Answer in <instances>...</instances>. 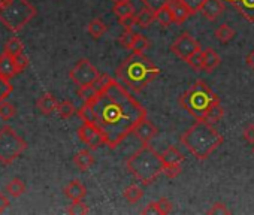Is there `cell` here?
<instances>
[{
	"instance_id": "f6af8a7d",
	"label": "cell",
	"mask_w": 254,
	"mask_h": 215,
	"mask_svg": "<svg viewBox=\"0 0 254 215\" xmlns=\"http://www.w3.org/2000/svg\"><path fill=\"white\" fill-rule=\"evenodd\" d=\"M15 64H17V69H18V73H21V72L29 66V58H27V55L21 54V55L15 57Z\"/></svg>"
},
{
	"instance_id": "e575fe53",
	"label": "cell",
	"mask_w": 254,
	"mask_h": 215,
	"mask_svg": "<svg viewBox=\"0 0 254 215\" xmlns=\"http://www.w3.org/2000/svg\"><path fill=\"white\" fill-rule=\"evenodd\" d=\"M135 36H136V33L129 32V30H124V33H121V35H120L118 42H120V45H121V47H124L126 50H132L133 42H135Z\"/></svg>"
},
{
	"instance_id": "44dd1931",
	"label": "cell",
	"mask_w": 254,
	"mask_h": 215,
	"mask_svg": "<svg viewBox=\"0 0 254 215\" xmlns=\"http://www.w3.org/2000/svg\"><path fill=\"white\" fill-rule=\"evenodd\" d=\"M162 159L165 161V166H172V164H181L186 157L184 154L177 148V147H169L162 153Z\"/></svg>"
},
{
	"instance_id": "8992f818",
	"label": "cell",
	"mask_w": 254,
	"mask_h": 215,
	"mask_svg": "<svg viewBox=\"0 0 254 215\" xmlns=\"http://www.w3.org/2000/svg\"><path fill=\"white\" fill-rule=\"evenodd\" d=\"M36 14V8L29 0H0V23L9 32H20Z\"/></svg>"
},
{
	"instance_id": "484cf974",
	"label": "cell",
	"mask_w": 254,
	"mask_h": 215,
	"mask_svg": "<svg viewBox=\"0 0 254 215\" xmlns=\"http://www.w3.org/2000/svg\"><path fill=\"white\" fill-rule=\"evenodd\" d=\"M5 53H8L12 57H18L21 54H24V48L23 44L18 38H11L6 44H5Z\"/></svg>"
},
{
	"instance_id": "3957f363",
	"label": "cell",
	"mask_w": 254,
	"mask_h": 215,
	"mask_svg": "<svg viewBox=\"0 0 254 215\" xmlns=\"http://www.w3.org/2000/svg\"><path fill=\"white\" fill-rule=\"evenodd\" d=\"M183 145L199 160H206L221 144L223 135L214 127V124L206 121H196L181 135Z\"/></svg>"
},
{
	"instance_id": "74e56055",
	"label": "cell",
	"mask_w": 254,
	"mask_h": 215,
	"mask_svg": "<svg viewBox=\"0 0 254 215\" xmlns=\"http://www.w3.org/2000/svg\"><path fill=\"white\" fill-rule=\"evenodd\" d=\"M142 5L150 8L151 11L157 12L159 9H162L163 6H168L171 3V0H141Z\"/></svg>"
},
{
	"instance_id": "c3c4849f",
	"label": "cell",
	"mask_w": 254,
	"mask_h": 215,
	"mask_svg": "<svg viewBox=\"0 0 254 215\" xmlns=\"http://www.w3.org/2000/svg\"><path fill=\"white\" fill-rule=\"evenodd\" d=\"M9 205H11V202H9L8 196H5L3 193H0V214L5 212L9 208Z\"/></svg>"
},
{
	"instance_id": "9a60e30c",
	"label": "cell",
	"mask_w": 254,
	"mask_h": 215,
	"mask_svg": "<svg viewBox=\"0 0 254 215\" xmlns=\"http://www.w3.org/2000/svg\"><path fill=\"white\" fill-rule=\"evenodd\" d=\"M64 194L67 199H70L72 202H76V200H84V197L87 196V188L85 185L78 181V179H73L70 181L66 187H64Z\"/></svg>"
},
{
	"instance_id": "d6a6232c",
	"label": "cell",
	"mask_w": 254,
	"mask_h": 215,
	"mask_svg": "<svg viewBox=\"0 0 254 215\" xmlns=\"http://www.w3.org/2000/svg\"><path fill=\"white\" fill-rule=\"evenodd\" d=\"M66 212L70 215H85L90 212V209L82 200H76V202H72V205L66 209Z\"/></svg>"
},
{
	"instance_id": "f1b7e54d",
	"label": "cell",
	"mask_w": 254,
	"mask_h": 215,
	"mask_svg": "<svg viewBox=\"0 0 254 215\" xmlns=\"http://www.w3.org/2000/svg\"><path fill=\"white\" fill-rule=\"evenodd\" d=\"M62 118H70L75 112H76V109H75V106H73V103L72 102H69V100H62V102H59V105H57V111H56Z\"/></svg>"
},
{
	"instance_id": "8fae6325",
	"label": "cell",
	"mask_w": 254,
	"mask_h": 215,
	"mask_svg": "<svg viewBox=\"0 0 254 215\" xmlns=\"http://www.w3.org/2000/svg\"><path fill=\"white\" fill-rule=\"evenodd\" d=\"M133 133H135V136H136L142 144H150V141L159 133V130H157V127H156L150 120L144 118V120L135 127Z\"/></svg>"
},
{
	"instance_id": "d6986e66",
	"label": "cell",
	"mask_w": 254,
	"mask_h": 215,
	"mask_svg": "<svg viewBox=\"0 0 254 215\" xmlns=\"http://www.w3.org/2000/svg\"><path fill=\"white\" fill-rule=\"evenodd\" d=\"M202 58H203V70L205 72H212L220 66V55L212 50V48H206L202 51Z\"/></svg>"
},
{
	"instance_id": "7bdbcfd3",
	"label": "cell",
	"mask_w": 254,
	"mask_h": 215,
	"mask_svg": "<svg viewBox=\"0 0 254 215\" xmlns=\"http://www.w3.org/2000/svg\"><path fill=\"white\" fill-rule=\"evenodd\" d=\"M183 2H184V5L190 9V12H191V15H193V14H196V12H200L202 6H203V3H205V0H183Z\"/></svg>"
},
{
	"instance_id": "ac0fdd59",
	"label": "cell",
	"mask_w": 254,
	"mask_h": 215,
	"mask_svg": "<svg viewBox=\"0 0 254 215\" xmlns=\"http://www.w3.org/2000/svg\"><path fill=\"white\" fill-rule=\"evenodd\" d=\"M112 12L118 17V20H123L135 15V6L132 3V0H118L112 8Z\"/></svg>"
},
{
	"instance_id": "ba28073f",
	"label": "cell",
	"mask_w": 254,
	"mask_h": 215,
	"mask_svg": "<svg viewBox=\"0 0 254 215\" xmlns=\"http://www.w3.org/2000/svg\"><path fill=\"white\" fill-rule=\"evenodd\" d=\"M99 72L97 69L90 63V60L82 58L79 60L69 72V78L73 81V84H76L78 87H84V85H90L94 84L96 79L99 78Z\"/></svg>"
},
{
	"instance_id": "83f0119b",
	"label": "cell",
	"mask_w": 254,
	"mask_h": 215,
	"mask_svg": "<svg viewBox=\"0 0 254 215\" xmlns=\"http://www.w3.org/2000/svg\"><path fill=\"white\" fill-rule=\"evenodd\" d=\"M6 190L9 193L11 197H20L21 194L26 193V184L20 179V178H14L8 185H6Z\"/></svg>"
},
{
	"instance_id": "d4e9b609",
	"label": "cell",
	"mask_w": 254,
	"mask_h": 215,
	"mask_svg": "<svg viewBox=\"0 0 254 215\" xmlns=\"http://www.w3.org/2000/svg\"><path fill=\"white\" fill-rule=\"evenodd\" d=\"M156 21L160 26H163V27H169L174 23V15H172V11H171L169 5L168 6H163L162 9H159L156 12Z\"/></svg>"
},
{
	"instance_id": "8d00e7d4",
	"label": "cell",
	"mask_w": 254,
	"mask_h": 215,
	"mask_svg": "<svg viewBox=\"0 0 254 215\" xmlns=\"http://www.w3.org/2000/svg\"><path fill=\"white\" fill-rule=\"evenodd\" d=\"M120 24L126 29V30H129V32H133V33H138V30L139 29H142L141 26H139V23L136 21V18H135V15H132V17H127V18H123V20H120Z\"/></svg>"
},
{
	"instance_id": "4fadbf2b",
	"label": "cell",
	"mask_w": 254,
	"mask_h": 215,
	"mask_svg": "<svg viewBox=\"0 0 254 215\" xmlns=\"http://www.w3.org/2000/svg\"><path fill=\"white\" fill-rule=\"evenodd\" d=\"M0 75L6 79H12L14 76L18 75V69L15 64V57L9 55L8 53L3 51V54L0 55Z\"/></svg>"
},
{
	"instance_id": "b9f144b4",
	"label": "cell",
	"mask_w": 254,
	"mask_h": 215,
	"mask_svg": "<svg viewBox=\"0 0 254 215\" xmlns=\"http://www.w3.org/2000/svg\"><path fill=\"white\" fill-rule=\"evenodd\" d=\"M181 172H183L181 164H172V166H165L163 175H165L166 178H169V179H174V178H177Z\"/></svg>"
},
{
	"instance_id": "ab89813d",
	"label": "cell",
	"mask_w": 254,
	"mask_h": 215,
	"mask_svg": "<svg viewBox=\"0 0 254 215\" xmlns=\"http://www.w3.org/2000/svg\"><path fill=\"white\" fill-rule=\"evenodd\" d=\"M187 64L190 67H193L194 70H203V58H202V51L194 54L193 57H190L187 60Z\"/></svg>"
},
{
	"instance_id": "52a82bcc",
	"label": "cell",
	"mask_w": 254,
	"mask_h": 215,
	"mask_svg": "<svg viewBox=\"0 0 254 215\" xmlns=\"http://www.w3.org/2000/svg\"><path fill=\"white\" fill-rule=\"evenodd\" d=\"M27 148V142L9 126L0 129V163H14Z\"/></svg>"
},
{
	"instance_id": "bcb514c9",
	"label": "cell",
	"mask_w": 254,
	"mask_h": 215,
	"mask_svg": "<svg viewBox=\"0 0 254 215\" xmlns=\"http://www.w3.org/2000/svg\"><path fill=\"white\" fill-rule=\"evenodd\" d=\"M244 138L247 142H250L251 145H254V124H248L245 129H244Z\"/></svg>"
},
{
	"instance_id": "4dcf8cb0",
	"label": "cell",
	"mask_w": 254,
	"mask_h": 215,
	"mask_svg": "<svg viewBox=\"0 0 254 215\" xmlns=\"http://www.w3.org/2000/svg\"><path fill=\"white\" fill-rule=\"evenodd\" d=\"M15 114H17V109L12 103H9L8 100L0 102V118L5 121H9L11 118L15 117Z\"/></svg>"
},
{
	"instance_id": "603a6c76",
	"label": "cell",
	"mask_w": 254,
	"mask_h": 215,
	"mask_svg": "<svg viewBox=\"0 0 254 215\" xmlns=\"http://www.w3.org/2000/svg\"><path fill=\"white\" fill-rule=\"evenodd\" d=\"M106 24L100 20V18H94V20H91L90 23H88V26H87V32L90 33V36L91 38H94V39H99V38H102L103 35H105V32H106Z\"/></svg>"
},
{
	"instance_id": "d590c367",
	"label": "cell",
	"mask_w": 254,
	"mask_h": 215,
	"mask_svg": "<svg viewBox=\"0 0 254 215\" xmlns=\"http://www.w3.org/2000/svg\"><path fill=\"white\" fill-rule=\"evenodd\" d=\"M12 90H14V87H12L11 81H9V79H6V78H3L2 75H0V102L6 100V99H8V96L12 93Z\"/></svg>"
},
{
	"instance_id": "4316f807",
	"label": "cell",
	"mask_w": 254,
	"mask_h": 215,
	"mask_svg": "<svg viewBox=\"0 0 254 215\" xmlns=\"http://www.w3.org/2000/svg\"><path fill=\"white\" fill-rule=\"evenodd\" d=\"M78 96L85 102H93L97 96H99V90L96 88L94 84H90V85H84V87H79L78 90Z\"/></svg>"
},
{
	"instance_id": "cb8c5ba5",
	"label": "cell",
	"mask_w": 254,
	"mask_h": 215,
	"mask_svg": "<svg viewBox=\"0 0 254 215\" xmlns=\"http://www.w3.org/2000/svg\"><path fill=\"white\" fill-rule=\"evenodd\" d=\"M142 196H144V190L139 185H135V184L129 185L123 193V197L129 203H138L142 199Z\"/></svg>"
},
{
	"instance_id": "9c48e42d",
	"label": "cell",
	"mask_w": 254,
	"mask_h": 215,
	"mask_svg": "<svg viewBox=\"0 0 254 215\" xmlns=\"http://www.w3.org/2000/svg\"><path fill=\"white\" fill-rule=\"evenodd\" d=\"M171 50H172V53H174L178 58H181V60H184V61H187L190 57H193L194 54H197V53L202 51L199 42H197L190 33H181V35L175 39V42L172 44Z\"/></svg>"
},
{
	"instance_id": "7a4b0ae2",
	"label": "cell",
	"mask_w": 254,
	"mask_h": 215,
	"mask_svg": "<svg viewBox=\"0 0 254 215\" xmlns=\"http://www.w3.org/2000/svg\"><path fill=\"white\" fill-rule=\"evenodd\" d=\"M159 67L147 58L144 53H133L129 55L115 72L117 79L135 93H139L148 87L159 76Z\"/></svg>"
},
{
	"instance_id": "ffe728a7",
	"label": "cell",
	"mask_w": 254,
	"mask_h": 215,
	"mask_svg": "<svg viewBox=\"0 0 254 215\" xmlns=\"http://www.w3.org/2000/svg\"><path fill=\"white\" fill-rule=\"evenodd\" d=\"M73 164H75L79 170L87 172V170L94 164V157H93V154H91L88 150H82V151H79V153L75 154V157H73Z\"/></svg>"
},
{
	"instance_id": "f35d334b",
	"label": "cell",
	"mask_w": 254,
	"mask_h": 215,
	"mask_svg": "<svg viewBox=\"0 0 254 215\" xmlns=\"http://www.w3.org/2000/svg\"><path fill=\"white\" fill-rule=\"evenodd\" d=\"M208 214L209 215H229V214H232V211L223 202H217L212 205V208L208 211Z\"/></svg>"
},
{
	"instance_id": "5bb4252c",
	"label": "cell",
	"mask_w": 254,
	"mask_h": 215,
	"mask_svg": "<svg viewBox=\"0 0 254 215\" xmlns=\"http://www.w3.org/2000/svg\"><path fill=\"white\" fill-rule=\"evenodd\" d=\"M57 105H59V102L50 93H44L36 100V108L39 109V112L44 114V115H51L53 112H56L57 111Z\"/></svg>"
},
{
	"instance_id": "6da1fadb",
	"label": "cell",
	"mask_w": 254,
	"mask_h": 215,
	"mask_svg": "<svg viewBox=\"0 0 254 215\" xmlns=\"http://www.w3.org/2000/svg\"><path fill=\"white\" fill-rule=\"evenodd\" d=\"M85 103L91 105L93 124L102 132L106 147L111 150H115L147 118V109L118 79H112L93 102Z\"/></svg>"
},
{
	"instance_id": "30bf717a",
	"label": "cell",
	"mask_w": 254,
	"mask_h": 215,
	"mask_svg": "<svg viewBox=\"0 0 254 215\" xmlns=\"http://www.w3.org/2000/svg\"><path fill=\"white\" fill-rule=\"evenodd\" d=\"M78 138L88 147V150H97L102 145H106L102 132L93 123H84L78 129Z\"/></svg>"
},
{
	"instance_id": "e0dca14e",
	"label": "cell",
	"mask_w": 254,
	"mask_h": 215,
	"mask_svg": "<svg viewBox=\"0 0 254 215\" xmlns=\"http://www.w3.org/2000/svg\"><path fill=\"white\" fill-rule=\"evenodd\" d=\"M226 2L232 3L245 20L254 21V0H226Z\"/></svg>"
},
{
	"instance_id": "1f68e13d",
	"label": "cell",
	"mask_w": 254,
	"mask_h": 215,
	"mask_svg": "<svg viewBox=\"0 0 254 215\" xmlns=\"http://www.w3.org/2000/svg\"><path fill=\"white\" fill-rule=\"evenodd\" d=\"M223 115H224V109L221 108V105H217V106H214L212 109L206 114V117H205L203 121L211 123V124H215V123H218L223 118Z\"/></svg>"
},
{
	"instance_id": "7dc6e473",
	"label": "cell",
	"mask_w": 254,
	"mask_h": 215,
	"mask_svg": "<svg viewBox=\"0 0 254 215\" xmlns=\"http://www.w3.org/2000/svg\"><path fill=\"white\" fill-rule=\"evenodd\" d=\"M142 214H144V215H157V214H160V209H159V206H157V202L148 203L147 208L142 209Z\"/></svg>"
},
{
	"instance_id": "681fc988",
	"label": "cell",
	"mask_w": 254,
	"mask_h": 215,
	"mask_svg": "<svg viewBox=\"0 0 254 215\" xmlns=\"http://www.w3.org/2000/svg\"><path fill=\"white\" fill-rule=\"evenodd\" d=\"M247 64H248V67H251L254 70V50L247 55Z\"/></svg>"
},
{
	"instance_id": "ee69618b",
	"label": "cell",
	"mask_w": 254,
	"mask_h": 215,
	"mask_svg": "<svg viewBox=\"0 0 254 215\" xmlns=\"http://www.w3.org/2000/svg\"><path fill=\"white\" fill-rule=\"evenodd\" d=\"M157 206H159L162 215H168V214H171L172 209H174L172 202H171L169 199H166V197H162L160 200H157Z\"/></svg>"
},
{
	"instance_id": "60d3db41",
	"label": "cell",
	"mask_w": 254,
	"mask_h": 215,
	"mask_svg": "<svg viewBox=\"0 0 254 215\" xmlns=\"http://www.w3.org/2000/svg\"><path fill=\"white\" fill-rule=\"evenodd\" d=\"M114 78H111L108 73H100L99 75V78L96 79V82H94V85H96V88L99 90V93L102 91V90H105L109 84H111V81H112Z\"/></svg>"
},
{
	"instance_id": "277c9868",
	"label": "cell",
	"mask_w": 254,
	"mask_h": 215,
	"mask_svg": "<svg viewBox=\"0 0 254 215\" xmlns=\"http://www.w3.org/2000/svg\"><path fill=\"white\" fill-rule=\"evenodd\" d=\"M126 167L142 185H151L165 170V161L148 144H144L126 161Z\"/></svg>"
},
{
	"instance_id": "816d5d0a",
	"label": "cell",
	"mask_w": 254,
	"mask_h": 215,
	"mask_svg": "<svg viewBox=\"0 0 254 215\" xmlns=\"http://www.w3.org/2000/svg\"><path fill=\"white\" fill-rule=\"evenodd\" d=\"M253 151H254V147H253Z\"/></svg>"
},
{
	"instance_id": "5b68a950",
	"label": "cell",
	"mask_w": 254,
	"mask_h": 215,
	"mask_svg": "<svg viewBox=\"0 0 254 215\" xmlns=\"http://www.w3.org/2000/svg\"><path fill=\"white\" fill-rule=\"evenodd\" d=\"M180 105L193 118L203 121L212 108L220 105V97L205 81L197 79L180 96Z\"/></svg>"
},
{
	"instance_id": "f907efd6",
	"label": "cell",
	"mask_w": 254,
	"mask_h": 215,
	"mask_svg": "<svg viewBox=\"0 0 254 215\" xmlns=\"http://www.w3.org/2000/svg\"><path fill=\"white\" fill-rule=\"evenodd\" d=\"M114 2H118V0H114Z\"/></svg>"
},
{
	"instance_id": "2e32d148",
	"label": "cell",
	"mask_w": 254,
	"mask_h": 215,
	"mask_svg": "<svg viewBox=\"0 0 254 215\" xmlns=\"http://www.w3.org/2000/svg\"><path fill=\"white\" fill-rule=\"evenodd\" d=\"M169 8H171V11H172L174 23H175V24H183V23L187 21V18L191 15L190 9L184 5L183 0H171Z\"/></svg>"
},
{
	"instance_id": "f546056e",
	"label": "cell",
	"mask_w": 254,
	"mask_h": 215,
	"mask_svg": "<svg viewBox=\"0 0 254 215\" xmlns=\"http://www.w3.org/2000/svg\"><path fill=\"white\" fill-rule=\"evenodd\" d=\"M215 38L223 42V44H227L229 41H232L235 38V30L227 26V24H221L217 30H215Z\"/></svg>"
},
{
	"instance_id": "7c38bea8",
	"label": "cell",
	"mask_w": 254,
	"mask_h": 215,
	"mask_svg": "<svg viewBox=\"0 0 254 215\" xmlns=\"http://www.w3.org/2000/svg\"><path fill=\"white\" fill-rule=\"evenodd\" d=\"M223 12H224V3L221 0H205V3L200 9V14L209 21L217 20Z\"/></svg>"
},
{
	"instance_id": "7402d4cb",
	"label": "cell",
	"mask_w": 254,
	"mask_h": 215,
	"mask_svg": "<svg viewBox=\"0 0 254 215\" xmlns=\"http://www.w3.org/2000/svg\"><path fill=\"white\" fill-rule=\"evenodd\" d=\"M135 18H136V21L139 23V26H141L142 29H145V27H150V26L156 21V12L151 11L150 8L144 6L138 14H135Z\"/></svg>"
},
{
	"instance_id": "836d02e7",
	"label": "cell",
	"mask_w": 254,
	"mask_h": 215,
	"mask_svg": "<svg viewBox=\"0 0 254 215\" xmlns=\"http://www.w3.org/2000/svg\"><path fill=\"white\" fill-rule=\"evenodd\" d=\"M150 48V41L142 36L141 33H136L135 36V42H133V47H132V51L133 53H144Z\"/></svg>"
}]
</instances>
